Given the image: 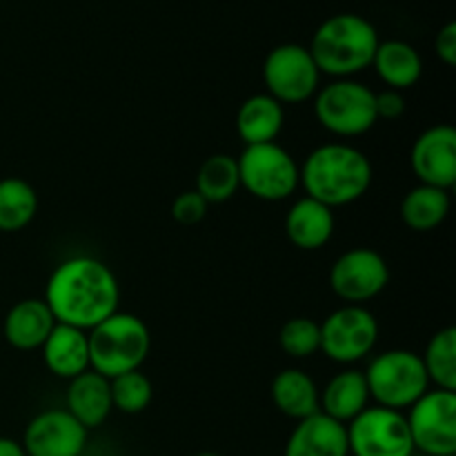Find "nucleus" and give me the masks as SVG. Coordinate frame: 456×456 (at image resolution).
Returning a JSON list of instances; mask_svg holds the SVG:
<instances>
[{"label": "nucleus", "mask_w": 456, "mask_h": 456, "mask_svg": "<svg viewBox=\"0 0 456 456\" xmlns=\"http://www.w3.org/2000/svg\"><path fill=\"white\" fill-rule=\"evenodd\" d=\"M450 208L452 200L448 190L419 183L401 200V221L412 232H432L448 218Z\"/></svg>", "instance_id": "24"}, {"label": "nucleus", "mask_w": 456, "mask_h": 456, "mask_svg": "<svg viewBox=\"0 0 456 456\" xmlns=\"http://www.w3.org/2000/svg\"><path fill=\"white\" fill-rule=\"evenodd\" d=\"M283 456H350L347 428L316 412L297 421L285 441Z\"/></svg>", "instance_id": "15"}, {"label": "nucleus", "mask_w": 456, "mask_h": 456, "mask_svg": "<svg viewBox=\"0 0 456 456\" xmlns=\"http://www.w3.org/2000/svg\"><path fill=\"white\" fill-rule=\"evenodd\" d=\"M285 110L270 94H254L236 111V134L245 145L276 142L283 132Z\"/></svg>", "instance_id": "21"}, {"label": "nucleus", "mask_w": 456, "mask_h": 456, "mask_svg": "<svg viewBox=\"0 0 456 456\" xmlns=\"http://www.w3.org/2000/svg\"><path fill=\"white\" fill-rule=\"evenodd\" d=\"M430 386L436 390L456 392V330L444 328L428 341L426 352L421 354Z\"/></svg>", "instance_id": "27"}, {"label": "nucleus", "mask_w": 456, "mask_h": 456, "mask_svg": "<svg viewBox=\"0 0 456 456\" xmlns=\"http://www.w3.org/2000/svg\"><path fill=\"white\" fill-rule=\"evenodd\" d=\"M435 52L448 67L456 65V22H448L435 38Z\"/></svg>", "instance_id": "32"}, {"label": "nucleus", "mask_w": 456, "mask_h": 456, "mask_svg": "<svg viewBox=\"0 0 456 456\" xmlns=\"http://www.w3.org/2000/svg\"><path fill=\"white\" fill-rule=\"evenodd\" d=\"M334 225H337L334 209L310 196L298 199L285 216V234H288L289 243L305 252L325 248L332 239Z\"/></svg>", "instance_id": "17"}, {"label": "nucleus", "mask_w": 456, "mask_h": 456, "mask_svg": "<svg viewBox=\"0 0 456 456\" xmlns=\"http://www.w3.org/2000/svg\"><path fill=\"white\" fill-rule=\"evenodd\" d=\"M414 452L456 454V392L428 390L405 414Z\"/></svg>", "instance_id": "9"}, {"label": "nucleus", "mask_w": 456, "mask_h": 456, "mask_svg": "<svg viewBox=\"0 0 456 456\" xmlns=\"http://www.w3.org/2000/svg\"><path fill=\"white\" fill-rule=\"evenodd\" d=\"M370 390L365 374L359 370H343L334 374L319 395V408L325 417L347 426L365 408H370Z\"/></svg>", "instance_id": "20"}, {"label": "nucleus", "mask_w": 456, "mask_h": 456, "mask_svg": "<svg viewBox=\"0 0 456 456\" xmlns=\"http://www.w3.org/2000/svg\"><path fill=\"white\" fill-rule=\"evenodd\" d=\"M263 80L272 98L281 105H298L319 92L321 71L310 49L285 43L272 49L263 62Z\"/></svg>", "instance_id": "8"}, {"label": "nucleus", "mask_w": 456, "mask_h": 456, "mask_svg": "<svg viewBox=\"0 0 456 456\" xmlns=\"http://www.w3.org/2000/svg\"><path fill=\"white\" fill-rule=\"evenodd\" d=\"M40 352L49 372L65 381L89 370V341L85 330L56 323Z\"/></svg>", "instance_id": "19"}, {"label": "nucleus", "mask_w": 456, "mask_h": 456, "mask_svg": "<svg viewBox=\"0 0 456 456\" xmlns=\"http://www.w3.org/2000/svg\"><path fill=\"white\" fill-rule=\"evenodd\" d=\"M236 163H239L240 187L265 203L289 199L301 185L298 163L279 142L245 145Z\"/></svg>", "instance_id": "7"}, {"label": "nucleus", "mask_w": 456, "mask_h": 456, "mask_svg": "<svg viewBox=\"0 0 456 456\" xmlns=\"http://www.w3.org/2000/svg\"><path fill=\"white\" fill-rule=\"evenodd\" d=\"M370 399L396 412L412 408L428 390L430 379L423 368L421 354L412 350H387L374 356L365 370Z\"/></svg>", "instance_id": "5"}, {"label": "nucleus", "mask_w": 456, "mask_h": 456, "mask_svg": "<svg viewBox=\"0 0 456 456\" xmlns=\"http://www.w3.org/2000/svg\"><path fill=\"white\" fill-rule=\"evenodd\" d=\"M410 456H426V454H419V452H414V454H410Z\"/></svg>", "instance_id": "35"}, {"label": "nucleus", "mask_w": 456, "mask_h": 456, "mask_svg": "<svg viewBox=\"0 0 456 456\" xmlns=\"http://www.w3.org/2000/svg\"><path fill=\"white\" fill-rule=\"evenodd\" d=\"M196 456H221V454H214V452H200V454H196Z\"/></svg>", "instance_id": "34"}, {"label": "nucleus", "mask_w": 456, "mask_h": 456, "mask_svg": "<svg viewBox=\"0 0 456 456\" xmlns=\"http://www.w3.org/2000/svg\"><path fill=\"white\" fill-rule=\"evenodd\" d=\"M390 283L387 261L370 248L343 252L330 270V288L346 305H363L377 298Z\"/></svg>", "instance_id": "12"}, {"label": "nucleus", "mask_w": 456, "mask_h": 456, "mask_svg": "<svg viewBox=\"0 0 456 456\" xmlns=\"http://www.w3.org/2000/svg\"><path fill=\"white\" fill-rule=\"evenodd\" d=\"M321 127L341 138L363 136L377 125V92L352 78H337L314 94Z\"/></svg>", "instance_id": "6"}, {"label": "nucleus", "mask_w": 456, "mask_h": 456, "mask_svg": "<svg viewBox=\"0 0 456 456\" xmlns=\"http://www.w3.org/2000/svg\"><path fill=\"white\" fill-rule=\"evenodd\" d=\"M321 330V350L341 365L356 363L374 350L379 341L377 316L365 305H343L325 316Z\"/></svg>", "instance_id": "10"}, {"label": "nucleus", "mask_w": 456, "mask_h": 456, "mask_svg": "<svg viewBox=\"0 0 456 456\" xmlns=\"http://www.w3.org/2000/svg\"><path fill=\"white\" fill-rule=\"evenodd\" d=\"M298 172L305 194L332 209L363 199L374 178L368 156L347 142L316 147L298 165Z\"/></svg>", "instance_id": "2"}, {"label": "nucleus", "mask_w": 456, "mask_h": 456, "mask_svg": "<svg viewBox=\"0 0 456 456\" xmlns=\"http://www.w3.org/2000/svg\"><path fill=\"white\" fill-rule=\"evenodd\" d=\"M379 34L368 18L359 13H337L319 25L310 43V53L321 74L352 78L372 65Z\"/></svg>", "instance_id": "3"}, {"label": "nucleus", "mask_w": 456, "mask_h": 456, "mask_svg": "<svg viewBox=\"0 0 456 456\" xmlns=\"http://www.w3.org/2000/svg\"><path fill=\"white\" fill-rule=\"evenodd\" d=\"M89 432L65 408L36 414L22 435L27 456H80L87 448Z\"/></svg>", "instance_id": "13"}, {"label": "nucleus", "mask_w": 456, "mask_h": 456, "mask_svg": "<svg viewBox=\"0 0 456 456\" xmlns=\"http://www.w3.org/2000/svg\"><path fill=\"white\" fill-rule=\"evenodd\" d=\"M352 456H410L414 454L403 412L370 405L347 423Z\"/></svg>", "instance_id": "11"}, {"label": "nucleus", "mask_w": 456, "mask_h": 456, "mask_svg": "<svg viewBox=\"0 0 456 456\" xmlns=\"http://www.w3.org/2000/svg\"><path fill=\"white\" fill-rule=\"evenodd\" d=\"M111 387V403L116 410L123 414H141L150 408L151 399H154V386L150 379L141 372H125L120 377L110 379Z\"/></svg>", "instance_id": "28"}, {"label": "nucleus", "mask_w": 456, "mask_h": 456, "mask_svg": "<svg viewBox=\"0 0 456 456\" xmlns=\"http://www.w3.org/2000/svg\"><path fill=\"white\" fill-rule=\"evenodd\" d=\"M279 346L289 359H310L321 350L319 323L307 316L285 321L279 332Z\"/></svg>", "instance_id": "29"}, {"label": "nucleus", "mask_w": 456, "mask_h": 456, "mask_svg": "<svg viewBox=\"0 0 456 456\" xmlns=\"http://www.w3.org/2000/svg\"><path fill=\"white\" fill-rule=\"evenodd\" d=\"M239 163L230 154H212L200 163L194 190L205 203H225L239 191Z\"/></svg>", "instance_id": "26"}, {"label": "nucleus", "mask_w": 456, "mask_h": 456, "mask_svg": "<svg viewBox=\"0 0 456 456\" xmlns=\"http://www.w3.org/2000/svg\"><path fill=\"white\" fill-rule=\"evenodd\" d=\"M410 167L421 185L452 190L456 185V129L435 125L419 134L410 151Z\"/></svg>", "instance_id": "14"}, {"label": "nucleus", "mask_w": 456, "mask_h": 456, "mask_svg": "<svg viewBox=\"0 0 456 456\" xmlns=\"http://www.w3.org/2000/svg\"><path fill=\"white\" fill-rule=\"evenodd\" d=\"M208 208L209 205L196 190L181 191L172 203V218L181 225H196L208 216Z\"/></svg>", "instance_id": "30"}, {"label": "nucleus", "mask_w": 456, "mask_h": 456, "mask_svg": "<svg viewBox=\"0 0 456 456\" xmlns=\"http://www.w3.org/2000/svg\"><path fill=\"white\" fill-rule=\"evenodd\" d=\"M65 405L67 412L87 432L94 430V428H101L111 414V410H114L110 379L101 377L94 370L78 374L67 386Z\"/></svg>", "instance_id": "16"}, {"label": "nucleus", "mask_w": 456, "mask_h": 456, "mask_svg": "<svg viewBox=\"0 0 456 456\" xmlns=\"http://www.w3.org/2000/svg\"><path fill=\"white\" fill-rule=\"evenodd\" d=\"M372 67L379 78L387 85V89H403L414 87L423 74L421 53L405 40H381L374 52Z\"/></svg>", "instance_id": "23"}, {"label": "nucleus", "mask_w": 456, "mask_h": 456, "mask_svg": "<svg viewBox=\"0 0 456 456\" xmlns=\"http://www.w3.org/2000/svg\"><path fill=\"white\" fill-rule=\"evenodd\" d=\"M270 395L276 410L285 417L294 419V421H303V419L321 412L319 386L310 374L298 368H288L276 374Z\"/></svg>", "instance_id": "22"}, {"label": "nucleus", "mask_w": 456, "mask_h": 456, "mask_svg": "<svg viewBox=\"0 0 456 456\" xmlns=\"http://www.w3.org/2000/svg\"><path fill=\"white\" fill-rule=\"evenodd\" d=\"M405 114V96L396 89H383L377 94V116L386 120H396Z\"/></svg>", "instance_id": "31"}, {"label": "nucleus", "mask_w": 456, "mask_h": 456, "mask_svg": "<svg viewBox=\"0 0 456 456\" xmlns=\"http://www.w3.org/2000/svg\"><path fill=\"white\" fill-rule=\"evenodd\" d=\"M38 212V194L34 187L18 176L0 181V232L13 234L29 225Z\"/></svg>", "instance_id": "25"}, {"label": "nucleus", "mask_w": 456, "mask_h": 456, "mask_svg": "<svg viewBox=\"0 0 456 456\" xmlns=\"http://www.w3.org/2000/svg\"><path fill=\"white\" fill-rule=\"evenodd\" d=\"M89 370L105 379L141 370L151 350L150 328L129 312H114L87 332Z\"/></svg>", "instance_id": "4"}, {"label": "nucleus", "mask_w": 456, "mask_h": 456, "mask_svg": "<svg viewBox=\"0 0 456 456\" xmlns=\"http://www.w3.org/2000/svg\"><path fill=\"white\" fill-rule=\"evenodd\" d=\"M45 303L56 323L89 332L118 312L120 285L110 265L94 256H71L49 274Z\"/></svg>", "instance_id": "1"}, {"label": "nucleus", "mask_w": 456, "mask_h": 456, "mask_svg": "<svg viewBox=\"0 0 456 456\" xmlns=\"http://www.w3.org/2000/svg\"><path fill=\"white\" fill-rule=\"evenodd\" d=\"M56 325L45 298H22L7 312L3 323L4 341L22 352L40 350Z\"/></svg>", "instance_id": "18"}, {"label": "nucleus", "mask_w": 456, "mask_h": 456, "mask_svg": "<svg viewBox=\"0 0 456 456\" xmlns=\"http://www.w3.org/2000/svg\"><path fill=\"white\" fill-rule=\"evenodd\" d=\"M0 456H27L22 450V444L9 436H0Z\"/></svg>", "instance_id": "33"}]
</instances>
